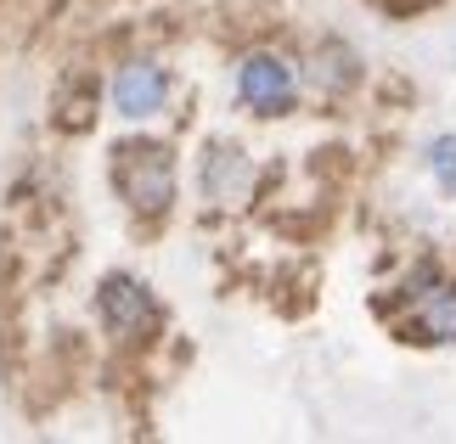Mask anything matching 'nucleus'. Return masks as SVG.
<instances>
[{
  "mask_svg": "<svg viewBox=\"0 0 456 444\" xmlns=\"http://www.w3.org/2000/svg\"><path fill=\"white\" fill-rule=\"evenodd\" d=\"M293 91H299V79H293V68L282 57H271V51H254V57H242L237 68V96L248 101L254 113H288L293 108Z\"/></svg>",
  "mask_w": 456,
  "mask_h": 444,
  "instance_id": "f03ea898",
  "label": "nucleus"
},
{
  "mask_svg": "<svg viewBox=\"0 0 456 444\" xmlns=\"http://www.w3.org/2000/svg\"><path fill=\"white\" fill-rule=\"evenodd\" d=\"M102 321H108L118 337H135V332H147L158 321V304H152V293L142 287V281L108 276L102 281Z\"/></svg>",
  "mask_w": 456,
  "mask_h": 444,
  "instance_id": "7ed1b4c3",
  "label": "nucleus"
},
{
  "mask_svg": "<svg viewBox=\"0 0 456 444\" xmlns=\"http://www.w3.org/2000/svg\"><path fill=\"white\" fill-rule=\"evenodd\" d=\"M434 174H440V186H456V141L434 147Z\"/></svg>",
  "mask_w": 456,
  "mask_h": 444,
  "instance_id": "423d86ee",
  "label": "nucleus"
},
{
  "mask_svg": "<svg viewBox=\"0 0 456 444\" xmlns=\"http://www.w3.org/2000/svg\"><path fill=\"white\" fill-rule=\"evenodd\" d=\"M164 96H169V79H164V68H158V62H130V68H118V79H113V108L125 113V118H152L158 108H164Z\"/></svg>",
  "mask_w": 456,
  "mask_h": 444,
  "instance_id": "20e7f679",
  "label": "nucleus"
},
{
  "mask_svg": "<svg viewBox=\"0 0 456 444\" xmlns=\"http://www.w3.org/2000/svg\"><path fill=\"white\" fill-rule=\"evenodd\" d=\"M113 181L125 191V203L135 214H164L169 198H175V164L164 147H118L113 152Z\"/></svg>",
  "mask_w": 456,
  "mask_h": 444,
  "instance_id": "f257e3e1",
  "label": "nucleus"
},
{
  "mask_svg": "<svg viewBox=\"0 0 456 444\" xmlns=\"http://www.w3.org/2000/svg\"><path fill=\"white\" fill-rule=\"evenodd\" d=\"M417 332L428 343H451L456 337V287H434L423 304H417Z\"/></svg>",
  "mask_w": 456,
  "mask_h": 444,
  "instance_id": "39448f33",
  "label": "nucleus"
}]
</instances>
